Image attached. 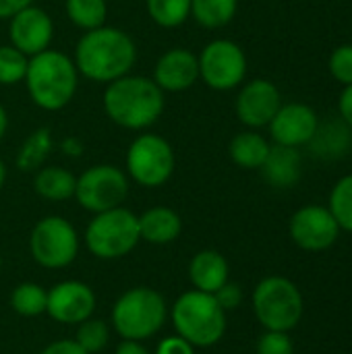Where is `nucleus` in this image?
Listing matches in <instances>:
<instances>
[{"label": "nucleus", "instance_id": "412c9836", "mask_svg": "<svg viewBox=\"0 0 352 354\" xmlns=\"http://www.w3.org/2000/svg\"><path fill=\"white\" fill-rule=\"evenodd\" d=\"M270 141L257 131H245L232 137L228 145L230 160L245 170H259L270 153Z\"/></svg>", "mask_w": 352, "mask_h": 354}, {"label": "nucleus", "instance_id": "58836bf2", "mask_svg": "<svg viewBox=\"0 0 352 354\" xmlns=\"http://www.w3.org/2000/svg\"><path fill=\"white\" fill-rule=\"evenodd\" d=\"M114 354H151L145 346H143V342H135V340H122L118 346H116V351Z\"/></svg>", "mask_w": 352, "mask_h": 354}, {"label": "nucleus", "instance_id": "79ce46f5", "mask_svg": "<svg viewBox=\"0 0 352 354\" xmlns=\"http://www.w3.org/2000/svg\"><path fill=\"white\" fill-rule=\"evenodd\" d=\"M4 180H6V166H4V162H2V158H0V189H2V185H4Z\"/></svg>", "mask_w": 352, "mask_h": 354}, {"label": "nucleus", "instance_id": "9b49d317", "mask_svg": "<svg viewBox=\"0 0 352 354\" xmlns=\"http://www.w3.org/2000/svg\"><path fill=\"white\" fill-rule=\"evenodd\" d=\"M197 60L199 79L214 91L237 89L247 77L245 50L232 39H212Z\"/></svg>", "mask_w": 352, "mask_h": 354}, {"label": "nucleus", "instance_id": "4c0bfd02", "mask_svg": "<svg viewBox=\"0 0 352 354\" xmlns=\"http://www.w3.org/2000/svg\"><path fill=\"white\" fill-rule=\"evenodd\" d=\"M29 4H33V0H0V19H10Z\"/></svg>", "mask_w": 352, "mask_h": 354}, {"label": "nucleus", "instance_id": "a211bd4d", "mask_svg": "<svg viewBox=\"0 0 352 354\" xmlns=\"http://www.w3.org/2000/svg\"><path fill=\"white\" fill-rule=\"evenodd\" d=\"M230 268L222 253L214 249H203L193 255L189 263V280L195 290L214 295L218 288H222L228 282Z\"/></svg>", "mask_w": 352, "mask_h": 354}, {"label": "nucleus", "instance_id": "dca6fc26", "mask_svg": "<svg viewBox=\"0 0 352 354\" xmlns=\"http://www.w3.org/2000/svg\"><path fill=\"white\" fill-rule=\"evenodd\" d=\"M317 127H319L317 112L303 102L282 104L276 116L272 118V122L268 124L272 141L276 145H286V147L309 145Z\"/></svg>", "mask_w": 352, "mask_h": 354}, {"label": "nucleus", "instance_id": "37998d69", "mask_svg": "<svg viewBox=\"0 0 352 354\" xmlns=\"http://www.w3.org/2000/svg\"><path fill=\"white\" fill-rule=\"evenodd\" d=\"M0 272H2V257H0Z\"/></svg>", "mask_w": 352, "mask_h": 354}, {"label": "nucleus", "instance_id": "f03ea898", "mask_svg": "<svg viewBox=\"0 0 352 354\" xmlns=\"http://www.w3.org/2000/svg\"><path fill=\"white\" fill-rule=\"evenodd\" d=\"M106 116L127 131H145L156 124L164 112V91L151 77L124 75L106 85L104 91Z\"/></svg>", "mask_w": 352, "mask_h": 354}, {"label": "nucleus", "instance_id": "2f4dec72", "mask_svg": "<svg viewBox=\"0 0 352 354\" xmlns=\"http://www.w3.org/2000/svg\"><path fill=\"white\" fill-rule=\"evenodd\" d=\"M328 68L338 83L352 85V44H342L330 54Z\"/></svg>", "mask_w": 352, "mask_h": 354}, {"label": "nucleus", "instance_id": "6ab92c4d", "mask_svg": "<svg viewBox=\"0 0 352 354\" xmlns=\"http://www.w3.org/2000/svg\"><path fill=\"white\" fill-rule=\"evenodd\" d=\"M301 153L299 147H286V145H272L270 153L259 168L268 185L276 189H290L301 178Z\"/></svg>", "mask_w": 352, "mask_h": 354}, {"label": "nucleus", "instance_id": "c9c22d12", "mask_svg": "<svg viewBox=\"0 0 352 354\" xmlns=\"http://www.w3.org/2000/svg\"><path fill=\"white\" fill-rule=\"evenodd\" d=\"M39 354H87L79 344L77 340H68V338H62V340H56L52 344H48Z\"/></svg>", "mask_w": 352, "mask_h": 354}, {"label": "nucleus", "instance_id": "f3484780", "mask_svg": "<svg viewBox=\"0 0 352 354\" xmlns=\"http://www.w3.org/2000/svg\"><path fill=\"white\" fill-rule=\"evenodd\" d=\"M156 85L166 93H178L191 89L199 81V60L187 48H172L164 52L154 68Z\"/></svg>", "mask_w": 352, "mask_h": 354}, {"label": "nucleus", "instance_id": "ea45409f", "mask_svg": "<svg viewBox=\"0 0 352 354\" xmlns=\"http://www.w3.org/2000/svg\"><path fill=\"white\" fill-rule=\"evenodd\" d=\"M60 149H62V153H66V156H71V158H79V156L83 153V145H81V141L75 139V137L64 139L62 145H60Z\"/></svg>", "mask_w": 352, "mask_h": 354}, {"label": "nucleus", "instance_id": "bb28decb", "mask_svg": "<svg viewBox=\"0 0 352 354\" xmlns=\"http://www.w3.org/2000/svg\"><path fill=\"white\" fill-rule=\"evenodd\" d=\"M64 6L71 23L83 31H91L106 25V17H108L106 0H66Z\"/></svg>", "mask_w": 352, "mask_h": 354}, {"label": "nucleus", "instance_id": "4468645a", "mask_svg": "<svg viewBox=\"0 0 352 354\" xmlns=\"http://www.w3.org/2000/svg\"><path fill=\"white\" fill-rule=\"evenodd\" d=\"M282 106V95L270 79H253L245 83L237 95L234 110L239 120L249 129H263L272 122Z\"/></svg>", "mask_w": 352, "mask_h": 354}, {"label": "nucleus", "instance_id": "c756f323", "mask_svg": "<svg viewBox=\"0 0 352 354\" xmlns=\"http://www.w3.org/2000/svg\"><path fill=\"white\" fill-rule=\"evenodd\" d=\"M77 344L87 354H95L104 351L108 346L110 340V328L106 322L102 319H85L83 324H79L77 328V336H75Z\"/></svg>", "mask_w": 352, "mask_h": 354}, {"label": "nucleus", "instance_id": "20e7f679", "mask_svg": "<svg viewBox=\"0 0 352 354\" xmlns=\"http://www.w3.org/2000/svg\"><path fill=\"white\" fill-rule=\"evenodd\" d=\"M170 319L176 336L195 348L216 346L226 334V311L214 295L201 290L183 292L170 307Z\"/></svg>", "mask_w": 352, "mask_h": 354}, {"label": "nucleus", "instance_id": "c85d7f7f", "mask_svg": "<svg viewBox=\"0 0 352 354\" xmlns=\"http://www.w3.org/2000/svg\"><path fill=\"white\" fill-rule=\"evenodd\" d=\"M328 209L332 212L340 230L352 232V174L336 180L330 193Z\"/></svg>", "mask_w": 352, "mask_h": 354}, {"label": "nucleus", "instance_id": "39448f33", "mask_svg": "<svg viewBox=\"0 0 352 354\" xmlns=\"http://www.w3.org/2000/svg\"><path fill=\"white\" fill-rule=\"evenodd\" d=\"M168 319V305L164 297L149 286H135L124 290L110 313L114 332L122 340L143 342L156 336Z\"/></svg>", "mask_w": 352, "mask_h": 354}, {"label": "nucleus", "instance_id": "7c9ffc66", "mask_svg": "<svg viewBox=\"0 0 352 354\" xmlns=\"http://www.w3.org/2000/svg\"><path fill=\"white\" fill-rule=\"evenodd\" d=\"M29 56L19 52L15 46H0V85H17L25 79Z\"/></svg>", "mask_w": 352, "mask_h": 354}, {"label": "nucleus", "instance_id": "473e14b6", "mask_svg": "<svg viewBox=\"0 0 352 354\" xmlns=\"http://www.w3.org/2000/svg\"><path fill=\"white\" fill-rule=\"evenodd\" d=\"M257 354H293L295 344L288 336V332H274L266 330L257 340Z\"/></svg>", "mask_w": 352, "mask_h": 354}, {"label": "nucleus", "instance_id": "a19ab883", "mask_svg": "<svg viewBox=\"0 0 352 354\" xmlns=\"http://www.w3.org/2000/svg\"><path fill=\"white\" fill-rule=\"evenodd\" d=\"M6 129H8V116H6V110H4V106L0 104V139L6 135Z\"/></svg>", "mask_w": 352, "mask_h": 354}, {"label": "nucleus", "instance_id": "7ed1b4c3", "mask_svg": "<svg viewBox=\"0 0 352 354\" xmlns=\"http://www.w3.org/2000/svg\"><path fill=\"white\" fill-rule=\"evenodd\" d=\"M23 81L37 108L58 112L73 102L79 85V71L71 56L48 48L29 58Z\"/></svg>", "mask_w": 352, "mask_h": 354}, {"label": "nucleus", "instance_id": "f704fd0d", "mask_svg": "<svg viewBox=\"0 0 352 354\" xmlns=\"http://www.w3.org/2000/svg\"><path fill=\"white\" fill-rule=\"evenodd\" d=\"M154 354H195V346H191L180 336H168V338L160 340Z\"/></svg>", "mask_w": 352, "mask_h": 354}, {"label": "nucleus", "instance_id": "ddd939ff", "mask_svg": "<svg viewBox=\"0 0 352 354\" xmlns=\"http://www.w3.org/2000/svg\"><path fill=\"white\" fill-rule=\"evenodd\" d=\"M95 311V292L79 280H64L48 290L46 313L62 326H79Z\"/></svg>", "mask_w": 352, "mask_h": 354}, {"label": "nucleus", "instance_id": "9d476101", "mask_svg": "<svg viewBox=\"0 0 352 354\" xmlns=\"http://www.w3.org/2000/svg\"><path fill=\"white\" fill-rule=\"evenodd\" d=\"M129 195V176L112 164H95L77 176L75 199L77 203L91 212H108L120 207Z\"/></svg>", "mask_w": 352, "mask_h": 354}, {"label": "nucleus", "instance_id": "aec40b11", "mask_svg": "<svg viewBox=\"0 0 352 354\" xmlns=\"http://www.w3.org/2000/svg\"><path fill=\"white\" fill-rule=\"evenodd\" d=\"M139 222V236L141 241L149 245H170L174 243L183 232V220L180 216L164 205L149 207L141 216H137Z\"/></svg>", "mask_w": 352, "mask_h": 354}, {"label": "nucleus", "instance_id": "72a5a7b5", "mask_svg": "<svg viewBox=\"0 0 352 354\" xmlns=\"http://www.w3.org/2000/svg\"><path fill=\"white\" fill-rule=\"evenodd\" d=\"M214 297H216L218 305L228 313V311H234V309L241 307V303H243V288L239 284H234V282H226L222 288H218L214 292Z\"/></svg>", "mask_w": 352, "mask_h": 354}, {"label": "nucleus", "instance_id": "0eeeda50", "mask_svg": "<svg viewBox=\"0 0 352 354\" xmlns=\"http://www.w3.org/2000/svg\"><path fill=\"white\" fill-rule=\"evenodd\" d=\"M139 241L141 236L137 216L122 205L93 214L85 230L87 251L104 261L127 257L139 245Z\"/></svg>", "mask_w": 352, "mask_h": 354}, {"label": "nucleus", "instance_id": "b1692460", "mask_svg": "<svg viewBox=\"0 0 352 354\" xmlns=\"http://www.w3.org/2000/svg\"><path fill=\"white\" fill-rule=\"evenodd\" d=\"M52 147H54V139H52L50 129L41 127V129L33 131L23 141V145H21V149L17 153L19 170H23V172H37L46 164Z\"/></svg>", "mask_w": 352, "mask_h": 354}, {"label": "nucleus", "instance_id": "5701e85b", "mask_svg": "<svg viewBox=\"0 0 352 354\" xmlns=\"http://www.w3.org/2000/svg\"><path fill=\"white\" fill-rule=\"evenodd\" d=\"M309 145L313 147V153L319 158H340L351 149L352 131L342 120H330L317 127Z\"/></svg>", "mask_w": 352, "mask_h": 354}, {"label": "nucleus", "instance_id": "2eb2a0df", "mask_svg": "<svg viewBox=\"0 0 352 354\" xmlns=\"http://www.w3.org/2000/svg\"><path fill=\"white\" fill-rule=\"evenodd\" d=\"M8 37L10 46L31 58L50 48L54 37V23L44 8L29 4L8 19Z\"/></svg>", "mask_w": 352, "mask_h": 354}, {"label": "nucleus", "instance_id": "e433bc0d", "mask_svg": "<svg viewBox=\"0 0 352 354\" xmlns=\"http://www.w3.org/2000/svg\"><path fill=\"white\" fill-rule=\"evenodd\" d=\"M338 114H340V120L352 131V85H344L338 97Z\"/></svg>", "mask_w": 352, "mask_h": 354}, {"label": "nucleus", "instance_id": "393cba45", "mask_svg": "<svg viewBox=\"0 0 352 354\" xmlns=\"http://www.w3.org/2000/svg\"><path fill=\"white\" fill-rule=\"evenodd\" d=\"M239 10V0H191V17L205 29L228 25Z\"/></svg>", "mask_w": 352, "mask_h": 354}, {"label": "nucleus", "instance_id": "1a4fd4ad", "mask_svg": "<svg viewBox=\"0 0 352 354\" xmlns=\"http://www.w3.org/2000/svg\"><path fill=\"white\" fill-rule=\"evenodd\" d=\"M29 253L46 270L68 268L79 255V234L66 218L46 216L31 228Z\"/></svg>", "mask_w": 352, "mask_h": 354}, {"label": "nucleus", "instance_id": "4be33fe9", "mask_svg": "<svg viewBox=\"0 0 352 354\" xmlns=\"http://www.w3.org/2000/svg\"><path fill=\"white\" fill-rule=\"evenodd\" d=\"M75 187L77 176L62 166H41L33 178L35 193L48 201H66L75 197Z\"/></svg>", "mask_w": 352, "mask_h": 354}, {"label": "nucleus", "instance_id": "f257e3e1", "mask_svg": "<svg viewBox=\"0 0 352 354\" xmlns=\"http://www.w3.org/2000/svg\"><path fill=\"white\" fill-rule=\"evenodd\" d=\"M73 62L81 77L108 85L131 73L137 62V46L127 31L102 25L79 37Z\"/></svg>", "mask_w": 352, "mask_h": 354}, {"label": "nucleus", "instance_id": "a878e982", "mask_svg": "<svg viewBox=\"0 0 352 354\" xmlns=\"http://www.w3.org/2000/svg\"><path fill=\"white\" fill-rule=\"evenodd\" d=\"M48 305V290L35 282H23L12 288L10 292V307L15 313L23 317H37L46 313Z\"/></svg>", "mask_w": 352, "mask_h": 354}, {"label": "nucleus", "instance_id": "6e6552de", "mask_svg": "<svg viewBox=\"0 0 352 354\" xmlns=\"http://www.w3.org/2000/svg\"><path fill=\"white\" fill-rule=\"evenodd\" d=\"M127 176L139 187L158 189L166 185L176 168L172 145L156 133H141L127 149Z\"/></svg>", "mask_w": 352, "mask_h": 354}, {"label": "nucleus", "instance_id": "423d86ee", "mask_svg": "<svg viewBox=\"0 0 352 354\" xmlns=\"http://www.w3.org/2000/svg\"><path fill=\"white\" fill-rule=\"evenodd\" d=\"M253 313L263 330L274 332H290L295 330L305 311L303 295L299 286L284 276H268L263 278L251 297Z\"/></svg>", "mask_w": 352, "mask_h": 354}, {"label": "nucleus", "instance_id": "cd10ccee", "mask_svg": "<svg viewBox=\"0 0 352 354\" xmlns=\"http://www.w3.org/2000/svg\"><path fill=\"white\" fill-rule=\"evenodd\" d=\"M145 8L149 19L164 29L180 27L191 17V0H145Z\"/></svg>", "mask_w": 352, "mask_h": 354}, {"label": "nucleus", "instance_id": "f8f14e48", "mask_svg": "<svg viewBox=\"0 0 352 354\" xmlns=\"http://www.w3.org/2000/svg\"><path fill=\"white\" fill-rule=\"evenodd\" d=\"M288 232L299 249L309 253H319L330 249L338 241L340 226L326 205L311 203V205H303L293 214Z\"/></svg>", "mask_w": 352, "mask_h": 354}]
</instances>
